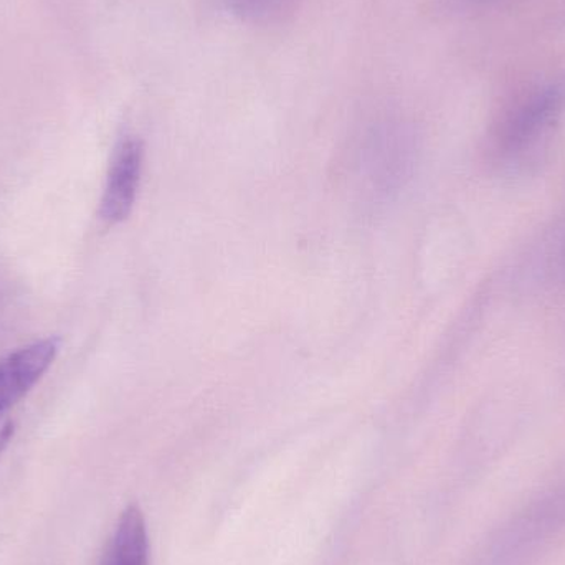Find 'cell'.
Returning a JSON list of instances; mask_svg holds the SVG:
<instances>
[{
	"instance_id": "obj_6",
	"label": "cell",
	"mask_w": 565,
	"mask_h": 565,
	"mask_svg": "<svg viewBox=\"0 0 565 565\" xmlns=\"http://www.w3.org/2000/svg\"><path fill=\"white\" fill-rule=\"evenodd\" d=\"M228 3L241 15L257 19V17L271 12L280 3V0H228Z\"/></svg>"
},
{
	"instance_id": "obj_5",
	"label": "cell",
	"mask_w": 565,
	"mask_h": 565,
	"mask_svg": "<svg viewBox=\"0 0 565 565\" xmlns=\"http://www.w3.org/2000/svg\"><path fill=\"white\" fill-rule=\"evenodd\" d=\"M541 274L550 280H565V218L547 244Z\"/></svg>"
},
{
	"instance_id": "obj_2",
	"label": "cell",
	"mask_w": 565,
	"mask_h": 565,
	"mask_svg": "<svg viewBox=\"0 0 565 565\" xmlns=\"http://www.w3.org/2000/svg\"><path fill=\"white\" fill-rule=\"evenodd\" d=\"M145 148L136 138L119 142L106 175L105 191L99 202V217L108 224L126 221L135 207L141 182Z\"/></svg>"
},
{
	"instance_id": "obj_4",
	"label": "cell",
	"mask_w": 565,
	"mask_h": 565,
	"mask_svg": "<svg viewBox=\"0 0 565 565\" xmlns=\"http://www.w3.org/2000/svg\"><path fill=\"white\" fill-rule=\"evenodd\" d=\"M99 565H149V537L141 510L122 511Z\"/></svg>"
},
{
	"instance_id": "obj_8",
	"label": "cell",
	"mask_w": 565,
	"mask_h": 565,
	"mask_svg": "<svg viewBox=\"0 0 565 565\" xmlns=\"http://www.w3.org/2000/svg\"><path fill=\"white\" fill-rule=\"evenodd\" d=\"M468 2L477 3V6H490V3L500 2V0H468Z\"/></svg>"
},
{
	"instance_id": "obj_3",
	"label": "cell",
	"mask_w": 565,
	"mask_h": 565,
	"mask_svg": "<svg viewBox=\"0 0 565 565\" xmlns=\"http://www.w3.org/2000/svg\"><path fill=\"white\" fill-rule=\"evenodd\" d=\"M60 341L46 338L0 359V417L43 377L58 354Z\"/></svg>"
},
{
	"instance_id": "obj_7",
	"label": "cell",
	"mask_w": 565,
	"mask_h": 565,
	"mask_svg": "<svg viewBox=\"0 0 565 565\" xmlns=\"http://www.w3.org/2000/svg\"><path fill=\"white\" fill-rule=\"evenodd\" d=\"M13 431H15V425L12 420H0V455L12 440Z\"/></svg>"
},
{
	"instance_id": "obj_1",
	"label": "cell",
	"mask_w": 565,
	"mask_h": 565,
	"mask_svg": "<svg viewBox=\"0 0 565 565\" xmlns=\"http://www.w3.org/2000/svg\"><path fill=\"white\" fill-rule=\"evenodd\" d=\"M564 83L536 86L514 102L494 129L498 158L514 162L540 146L564 115Z\"/></svg>"
}]
</instances>
